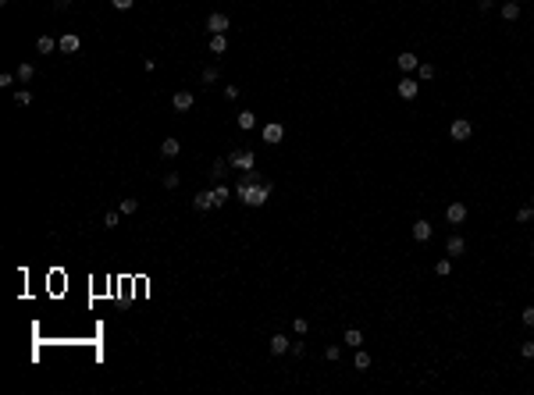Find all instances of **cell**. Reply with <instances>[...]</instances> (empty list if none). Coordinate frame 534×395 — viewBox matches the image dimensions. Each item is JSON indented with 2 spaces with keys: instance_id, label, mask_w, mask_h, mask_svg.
I'll return each instance as SVG.
<instances>
[{
  "instance_id": "obj_18",
  "label": "cell",
  "mask_w": 534,
  "mask_h": 395,
  "mask_svg": "<svg viewBox=\"0 0 534 395\" xmlns=\"http://www.w3.org/2000/svg\"><path fill=\"white\" fill-rule=\"evenodd\" d=\"M15 75H18V82H22V86H25V82H32V75H36V68H32V64H29V61H22V64H18V68H15Z\"/></svg>"
},
{
  "instance_id": "obj_36",
  "label": "cell",
  "mask_w": 534,
  "mask_h": 395,
  "mask_svg": "<svg viewBox=\"0 0 534 395\" xmlns=\"http://www.w3.org/2000/svg\"><path fill=\"white\" fill-rule=\"evenodd\" d=\"M225 168H228V161H221V157H218V161H214V168H210V171H214V175L221 178V175H225Z\"/></svg>"
},
{
  "instance_id": "obj_42",
  "label": "cell",
  "mask_w": 534,
  "mask_h": 395,
  "mask_svg": "<svg viewBox=\"0 0 534 395\" xmlns=\"http://www.w3.org/2000/svg\"><path fill=\"white\" fill-rule=\"evenodd\" d=\"M530 207H534V196H530Z\"/></svg>"
},
{
  "instance_id": "obj_13",
  "label": "cell",
  "mask_w": 534,
  "mask_h": 395,
  "mask_svg": "<svg viewBox=\"0 0 534 395\" xmlns=\"http://www.w3.org/2000/svg\"><path fill=\"white\" fill-rule=\"evenodd\" d=\"M413 239H417V242H428V239H431V221L420 217V221L413 224Z\"/></svg>"
},
{
  "instance_id": "obj_39",
  "label": "cell",
  "mask_w": 534,
  "mask_h": 395,
  "mask_svg": "<svg viewBox=\"0 0 534 395\" xmlns=\"http://www.w3.org/2000/svg\"><path fill=\"white\" fill-rule=\"evenodd\" d=\"M225 100H239V86H225Z\"/></svg>"
},
{
  "instance_id": "obj_1",
  "label": "cell",
  "mask_w": 534,
  "mask_h": 395,
  "mask_svg": "<svg viewBox=\"0 0 534 395\" xmlns=\"http://www.w3.org/2000/svg\"><path fill=\"white\" fill-rule=\"evenodd\" d=\"M235 192H239V200H242L246 207H264V203L271 200L274 185H271L267 178H260L257 171H242L239 182H235Z\"/></svg>"
},
{
  "instance_id": "obj_7",
  "label": "cell",
  "mask_w": 534,
  "mask_h": 395,
  "mask_svg": "<svg viewBox=\"0 0 534 395\" xmlns=\"http://www.w3.org/2000/svg\"><path fill=\"white\" fill-rule=\"evenodd\" d=\"M395 64H399V71H406V75H409V71H417V68H420V57L406 50V54H399V57H395Z\"/></svg>"
},
{
  "instance_id": "obj_33",
  "label": "cell",
  "mask_w": 534,
  "mask_h": 395,
  "mask_svg": "<svg viewBox=\"0 0 534 395\" xmlns=\"http://www.w3.org/2000/svg\"><path fill=\"white\" fill-rule=\"evenodd\" d=\"M324 356H328V360H332V363H339V356H342V349H339V345H328V349H324Z\"/></svg>"
},
{
  "instance_id": "obj_14",
  "label": "cell",
  "mask_w": 534,
  "mask_h": 395,
  "mask_svg": "<svg viewBox=\"0 0 534 395\" xmlns=\"http://www.w3.org/2000/svg\"><path fill=\"white\" fill-rule=\"evenodd\" d=\"M57 50V39L54 36H39L36 39V54H54Z\"/></svg>"
},
{
  "instance_id": "obj_23",
  "label": "cell",
  "mask_w": 534,
  "mask_h": 395,
  "mask_svg": "<svg viewBox=\"0 0 534 395\" xmlns=\"http://www.w3.org/2000/svg\"><path fill=\"white\" fill-rule=\"evenodd\" d=\"M210 192H214V207H221V203H225V200H228V192H232V189H228V185H221V182H218V185H214V189H210Z\"/></svg>"
},
{
  "instance_id": "obj_43",
  "label": "cell",
  "mask_w": 534,
  "mask_h": 395,
  "mask_svg": "<svg viewBox=\"0 0 534 395\" xmlns=\"http://www.w3.org/2000/svg\"><path fill=\"white\" fill-rule=\"evenodd\" d=\"M530 253H534V246H530Z\"/></svg>"
},
{
  "instance_id": "obj_3",
  "label": "cell",
  "mask_w": 534,
  "mask_h": 395,
  "mask_svg": "<svg viewBox=\"0 0 534 395\" xmlns=\"http://www.w3.org/2000/svg\"><path fill=\"white\" fill-rule=\"evenodd\" d=\"M470 132H474V125L467 121V117H456V121L449 125V136H453L456 143H467V139H470Z\"/></svg>"
},
{
  "instance_id": "obj_19",
  "label": "cell",
  "mask_w": 534,
  "mask_h": 395,
  "mask_svg": "<svg viewBox=\"0 0 534 395\" xmlns=\"http://www.w3.org/2000/svg\"><path fill=\"white\" fill-rule=\"evenodd\" d=\"M435 274H438V278H449V274H453V256H449V253L435 264Z\"/></svg>"
},
{
  "instance_id": "obj_37",
  "label": "cell",
  "mask_w": 534,
  "mask_h": 395,
  "mask_svg": "<svg viewBox=\"0 0 534 395\" xmlns=\"http://www.w3.org/2000/svg\"><path fill=\"white\" fill-rule=\"evenodd\" d=\"M111 4H114V8H118V11H129V8H132V4H136V0H111Z\"/></svg>"
},
{
  "instance_id": "obj_17",
  "label": "cell",
  "mask_w": 534,
  "mask_h": 395,
  "mask_svg": "<svg viewBox=\"0 0 534 395\" xmlns=\"http://www.w3.org/2000/svg\"><path fill=\"white\" fill-rule=\"evenodd\" d=\"M182 153V143L178 139H164L160 143V157H178Z\"/></svg>"
},
{
  "instance_id": "obj_34",
  "label": "cell",
  "mask_w": 534,
  "mask_h": 395,
  "mask_svg": "<svg viewBox=\"0 0 534 395\" xmlns=\"http://www.w3.org/2000/svg\"><path fill=\"white\" fill-rule=\"evenodd\" d=\"M118 217H121V210H107V214H103V224H107V228H114V224H118Z\"/></svg>"
},
{
  "instance_id": "obj_8",
  "label": "cell",
  "mask_w": 534,
  "mask_h": 395,
  "mask_svg": "<svg viewBox=\"0 0 534 395\" xmlns=\"http://www.w3.org/2000/svg\"><path fill=\"white\" fill-rule=\"evenodd\" d=\"M281 139H285V125H281V121L264 125V143H281Z\"/></svg>"
},
{
  "instance_id": "obj_9",
  "label": "cell",
  "mask_w": 534,
  "mask_h": 395,
  "mask_svg": "<svg viewBox=\"0 0 534 395\" xmlns=\"http://www.w3.org/2000/svg\"><path fill=\"white\" fill-rule=\"evenodd\" d=\"M192 207H196V210H214V192H210V189L196 192V196H192Z\"/></svg>"
},
{
  "instance_id": "obj_30",
  "label": "cell",
  "mask_w": 534,
  "mask_h": 395,
  "mask_svg": "<svg viewBox=\"0 0 534 395\" xmlns=\"http://www.w3.org/2000/svg\"><path fill=\"white\" fill-rule=\"evenodd\" d=\"M306 328H310L306 317H296V321H292V331H296V335H306Z\"/></svg>"
},
{
  "instance_id": "obj_6",
  "label": "cell",
  "mask_w": 534,
  "mask_h": 395,
  "mask_svg": "<svg viewBox=\"0 0 534 395\" xmlns=\"http://www.w3.org/2000/svg\"><path fill=\"white\" fill-rule=\"evenodd\" d=\"M417 93H420V82H417V78H409V75L399 78V96H402V100H413Z\"/></svg>"
},
{
  "instance_id": "obj_35",
  "label": "cell",
  "mask_w": 534,
  "mask_h": 395,
  "mask_svg": "<svg viewBox=\"0 0 534 395\" xmlns=\"http://www.w3.org/2000/svg\"><path fill=\"white\" fill-rule=\"evenodd\" d=\"M520 356H523V360H534V342H523V345H520Z\"/></svg>"
},
{
  "instance_id": "obj_5",
  "label": "cell",
  "mask_w": 534,
  "mask_h": 395,
  "mask_svg": "<svg viewBox=\"0 0 534 395\" xmlns=\"http://www.w3.org/2000/svg\"><path fill=\"white\" fill-rule=\"evenodd\" d=\"M445 221L449 224H463L467 221V203H449L445 207Z\"/></svg>"
},
{
  "instance_id": "obj_29",
  "label": "cell",
  "mask_w": 534,
  "mask_h": 395,
  "mask_svg": "<svg viewBox=\"0 0 534 395\" xmlns=\"http://www.w3.org/2000/svg\"><path fill=\"white\" fill-rule=\"evenodd\" d=\"M417 75L424 78V82H428V78H435V64H428V61H424V64L417 68Z\"/></svg>"
},
{
  "instance_id": "obj_26",
  "label": "cell",
  "mask_w": 534,
  "mask_h": 395,
  "mask_svg": "<svg viewBox=\"0 0 534 395\" xmlns=\"http://www.w3.org/2000/svg\"><path fill=\"white\" fill-rule=\"evenodd\" d=\"M15 103H18V107H29V103H32V93H29V89H18V93H15Z\"/></svg>"
},
{
  "instance_id": "obj_16",
  "label": "cell",
  "mask_w": 534,
  "mask_h": 395,
  "mask_svg": "<svg viewBox=\"0 0 534 395\" xmlns=\"http://www.w3.org/2000/svg\"><path fill=\"white\" fill-rule=\"evenodd\" d=\"M289 349H292V342L285 338V335H274V338H271V352H274V356H281V352H289Z\"/></svg>"
},
{
  "instance_id": "obj_27",
  "label": "cell",
  "mask_w": 534,
  "mask_h": 395,
  "mask_svg": "<svg viewBox=\"0 0 534 395\" xmlns=\"http://www.w3.org/2000/svg\"><path fill=\"white\" fill-rule=\"evenodd\" d=\"M530 217H534V207H530V203H527V207H520V210H516V221H520V224H527V221H530Z\"/></svg>"
},
{
  "instance_id": "obj_22",
  "label": "cell",
  "mask_w": 534,
  "mask_h": 395,
  "mask_svg": "<svg viewBox=\"0 0 534 395\" xmlns=\"http://www.w3.org/2000/svg\"><path fill=\"white\" fill-rule=\"evenodd\" d=\"M253 125H257V114H253V110H242V114H239V128H242V132H250Z\"/></svg>"
},
{
  "instance_id": "obj_31",
  "label": "cell",
  "mask_w": 534,
  "mask_h": 395,
  "mask_svg": "<svg viewBox=\"0 0 534 395\" xmlns=\"http://www.w3.org/2000/svg\"><path fill=\"white\" fill-rule=\"evenodd\" d=\"M178 182H182V178H178L175 171H168V175H164V189H178Z\"/></svg>"
},
{
  "instance_id": "obj_21",
  "label": "cell",
  "mask_w": 534,
  "mask_h": 395,
  "mask_svg": "<svg viewBox=\"0 0 534 395\" xmlns=\"http://www.w3.org/2000/svg\"><path fill=\"white\" fill-rule=\"evenodd\" d=\"M225 50H228V36H225V32H221V36H210V54L221 57Z\"/></svg>"
},
{
  "instance_id": "obj_20",
  "label": "cell",
  "mask_w": 534,
  "mask_h": 395,
  "mask_svg": "<svg viewBox=\"0 0 534 395\" xmlns=\"http://www.w3.org/2000/svg\"><path fill=\"white\" fill-rule=\"evenodd\" d=\"M342 342H346V345H349V349H360V345H363V331H360V328H349V331H346V338H342Z\"/></svg>"
},
{
  "instance_id": "obj_32",
  "label": "cell",
  "mask_w": 534,
  "mask_h": 395,
  "mask_svg": "<svg viewBox=\"0 0 534 395\" xmlns=\"http://www.w3.org/2000/svg\"><path fill=\"white\" fill-rule=\"evenodd\" d=\"M118 210H121V214H136V210H139V203H136V200H121V207H118Z\"/></svg>"
},
{
  "instance_id": "obj_25",
  "label": "cell",
  "mask_w": 534,
  "mask_h": 395,
  "mask_svg": "<svg viewBox=\"0 0 534 395\" xmlns=\"http://www.w3.org/2000/svg\"><path fill=\"white\" fill-rule=\"evenodd\" d=\"M218 78H221V71H218L214 64H207V68H203V82H218Z\"/></svg>"
},
{
  "instance_id": "obj_2",
  "label": "cell",
  "mask_w": 534,
  "mask_h": 395,
  "mask_svg": "<svg viewBox=\"0 0 534 395\" xmlns=\"http://www.w3.org/2000/svg\"><path fill=\"white\" fill-rule=\"evenodd\" d=\"M228 164L239 168V171H253V168H257V153H253V150H232V153H228Z\"/></svg>"
},
{
  "instance_id": "obj_28",
  "label": "cell",
  "mask_w": 534,
  "mask_h": 395,
  "mask_svg": "<svg viewBox=\"0 0 534 395\" xmlns=\"http://www.w3.org/2000/svg\"><path fill=\"white\" fill-rule=\"evenodd\" d=\"M520 321L527 324V328H534V306H523L520 310Z\"/></svg>"
},
{
  "instance_id": "obj_41",
  "label": "cell",
  "mask_w": 534,
  "mask_h": 395,
  "mask_svg": "<svg viewBox=\"0 0 534 395\" xmlns=\"http://www.w3.org/2000/svg\"><path fill=\"white\" fill-rule=\"evenodd\" d=\"M477 8H481V11H491V8H495V0H477Z\"/></svg>"
},
{
  "instance_id": "obj_24",
  "label": "cell",
  "mask_w": 534,
  "mask_h": 395,
  "mask_svg": "<svg viewBox=\"0 0 534 395\" xmlns=\"http://www.w3.org/2000/svg\"><path fill=\"white\" fill-rule=\"evenodd\" d=\"M353 363H356V370H367V367H371V356H367V352H363V345L356 349V356H353Z\"/></svg>"
},
{
  "instance_id": "obj_12",
  "label": "cell",
  "mask_w": 534,
  "mask_h": 395,
  "mask_svg": "<svg viewBox=\"0 0 534 395\" xmlns=\"http://www.w3.org/2000/svg\"><path fill=\"white\" fill-rule=\"evenodd\" d=\"M78 47H82V43H78V36H75V32H68V36H61V39H57V50H64V54H75Z\"/></svg>"
},
{
  "instance_id": "obj_10",
  "label": "cell",
  "mask_w": 534,
  "mask_h": 395,
  "mask_svg": "<svg viewBox=\"0 0 534 395\" xmlns=\"http://www.w3.org/2000/svg\"><path fill=\"white\" fill-rule=\"evenodd\" d=\"M463 249H467V239H463V235H449L445 253H449V256H463Z\"/></svg>"
},
{
  "instance_id": "obj_38",
  "label": "cell",
  "mask_w": 534,
  "mask_h": 395,
  "mask_svg": "<svg viewBox=\"0 0 534 395\" xmlns=\"http://www.w3.org/2000/svg\"><path fill=\"white\" fill-rule=\"evenodd\" d=\"M15 78H18V75H11V71H4V75H0V86H4V89H8V86L15 82Z\"/></svg>"
},
{
  "instance_id": "obj_40",
  "label": "cell",
  "mask_w": 534,
  "mask_h": 395,
  "mask_svg": "<svg viewBox=\"0 0 534 395\" xmlns=\"http://www.w3.org/2000/svg\"><path fill=\"white\" fill-rule=\"evenodd\" d=\"M289 352H292V356H303V352H306V345H303V342H292V349H289Z\"/></svg>"
},
{
  "instance_id": "obj_4",
  "label": "cell",
  "mask_w": 534,
  "mask_h": 395,
  "mask_svg": "<svg viewBox=\"0 0 534 395\" xmlns=\"http://www.w3.org/2000/svg\"><path fill=\"white\" fill-rule=\"evenodd\" d=\"M228 25H232V22H228V15H221V11L207 15V29H210V36H221V32H225Z\"/></svg>"
},
{
  "instance_id": "obj_15",
  "label": "cell",
  "mask_w": 534,
  "mask_h": 395,
  "mask_svg": "<svg viewBox=\"0 0 534 395\" xmlns=\"http://www.w3.org/2000/svg\"><path fill=\"white\" fill-rule=\"evenodd\" d=\"M520 18V0H506L502 4V22H516Z\"/></svg>"
},
{
  "instance_id": "obj_11",
  "label": "cell",
  "mask_w": 534,
  "mask_h": 395,
  "mask_svg": "<svg viewBox=\"0 0 534 395\" xmlns=\"http://www.w3.org/2000/svg\"><path fill=\"white\" fill-rule=\"evenodd\" d=\"M171 103H175V110H192V89H178Z\"/></svg>"
}]
</instances>
